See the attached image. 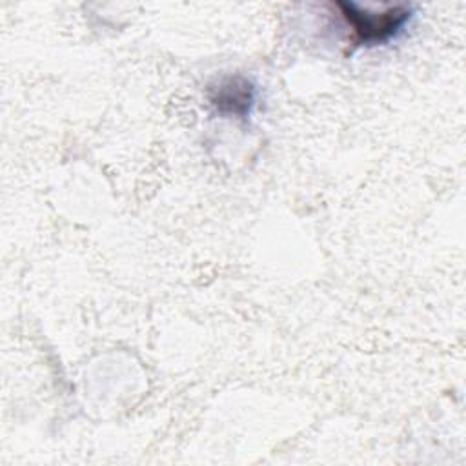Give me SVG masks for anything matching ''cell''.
I'll list each match as a JSON object with an SVG mask.
<instances>
[{
    "label": "cell",
    "mask_w": 466,
    "mask_h": 466,
    "mask_svg": "<svg viewBox=\"0 0 466 466\" xmlns=\"http://www.w3.org/2000/svg\"><path fill=\"white\" fill-rule=\"evenodd\" d=\"M342 20L351 31L355 46H379L395 38L411 18L410 5H393L384 11L360 7L353 2H335Z\"/></svg>",
    "instance_id": "cell-1"
},
{
    "label": "cell",
    "mask_w": 466,
    "mask_h": 466,
    "mask_svg": "<svg viewBox=\"0 0 466 466\" xmlns=\"http://www.w3.org/2000/svg\"><path fill=\"white\" fill-rule=\"evenodd\" d=\"M209 100L222 115L246 116L255 102V87L242 76H228L209 89Z\"/></svg>",
    "instance_id": "cell-2"
}]
</instances>
